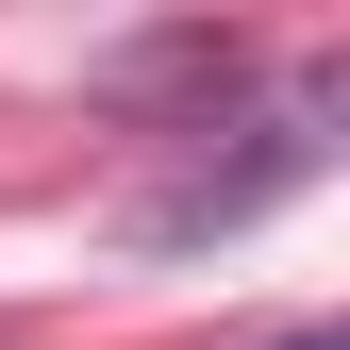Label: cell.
I'll return each instance as SVG.
<instances>
[{
  "label": "cell",
  "mask_w": 350,
  "mask_h": 350,
  "mask_svg": "<svg viewBox=\"0 0 350 350\" xmlns=\"http://www.w3.org/2000/svg\"><path fill=\"white\" fill-rule=\"evenodd\" d=\"M267 350H350V334H267Z\"/></svg>",
  "instance_id": "obj_1"
}]
</instances>
